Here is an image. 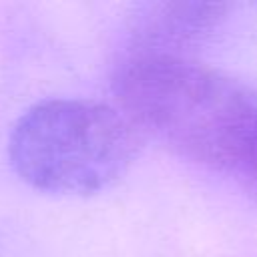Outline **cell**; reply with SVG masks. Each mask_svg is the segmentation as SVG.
<instances>
[{
    "label": "cell",
    "mask_w": 257,
    "mask_h": 257,
    "mask_svg": "<svg viewBox=\"0 0 257 257\" xmlns=\"http://www.w3.org/2000/svg\"><path fill=\"white\" fill-rule=\"evenodd\" d=\"M124 116L179 155L237 175L257 147V90L183 56L126 54L112 72Z\"/></svg>",
    "instance_id": "6da1fadb"
},
{
    "label": "cell",
    "mask_w": 257,
    "mask_h": 257,
    "mask_svg": "<svg viewBox=\"0 0 257 257\" xmlns=\"http://www.w3.org/2000/svg\"><path fill=\"white\" fill-rule=\"evenodd\" d=\"M137 147L135 124L116 108L82 98H50L18 118L8 157L18 177L40 191L90 195L128 169Z\"/></svg>",
    "instance_id": "7a4b0ae2"
},
{
    "label": "cell",
    "mask_w": 257,
    "mask_h": 257,
    "mask_svg": "<svg viewBox=\"0 0 257 257\" xmlns=\"http://www.w3.org/2000/svg\"><path fill=\"white\" fill-rule=\"evenodd\" d=\"M225 18V4L201 0H155L135 8L128 18V54L181 56L205 42Z\"/></svg>",
    "instance_id": "3957f363"
},
{
    "label": "cell",
    "mask_w": 257,
    "mask_h": 257,
    "mask_svg": "<svg viewBox=\"0 0 257 257\" xmlns=\"http://www.w3.org/2000/svg\"><path fill=\"white\" fill-rule=\"evenodd\" d=\"M237 177H239L253 193H257V147L253 149V153L249 155V159L245 161V165L241 167V171L237 173Z\"/></svg>",
    "instance_id": "277c9868"
}]
</instances>
